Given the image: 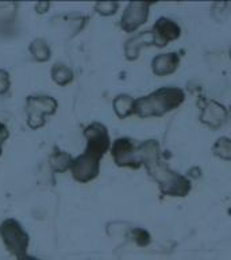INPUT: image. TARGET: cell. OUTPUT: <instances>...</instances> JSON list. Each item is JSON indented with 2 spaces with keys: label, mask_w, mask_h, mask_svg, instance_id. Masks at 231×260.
Masks as SVG:
<instances>
[{
  "label": "cell",
  "mask_w": 231,
  "mask_h": 260,
  "mask_svg": "<svg viewBox=\"0 0 231 260\" xmlns=\"http://www.w3.org/2000/svg\"><path fill=\"white\" fill-rule=\"evenodd\" d=\"M214 153L224 160H231V140L228 138H219L212 148Z\"/></svg>",
  "instance_id": "e0dca14e"
},
{
  "label": "cell",
  "mask_w": 231,
  "mask_h": 260,
  "mask_svg": "<svg viewBox=\"0 0 231 260\" xmlns=\"http://www.w3.org/2000/svg\"><path fill=\"white\" fill-rule=\"evenodd\" d=\"M52 77L58 85H66L73 80V72L62 64H56L52 68Z\"/></svg>",
  "instance_id": "2e32d148"
},
{
  "label": "cell",
  "mask_w": 231,
  "mask_h": 260,
  "mask_svg": "<svg viewBox=\"0 0 231 260\" xmlns=\"http://www.w3.org/2000/svg\"><path fill=\"white\" fill-rule=\"evenodd\" d=\"M0 236L10 253L18 257L26 255L30 237L16 219L8 218L3 221L0 225Z\"/></svg>",
  "instance_id": "3957f363"
},
{
  "label": "cell",
  "mask_w": 231,
  "mask_h": 260,
  "mask_svg": "<svg viewBox=\"0 0 231 260\" xmlns=\"http://www.w3.org/2000/svg\"><path fill=\"white\" fill-rule=\"evenodd\" d=\"M73 158L70 154L56 149L52 157V170L56 171V172H65L66 170H70Z\"/></svg>",
  "instance_id": "5bb4252c"
},
{
  "label": "cell",
  "mask_w": 231,
  "mask_h": 260,
  "mask_svg": "<svg viewBox=\"0 0 231 260\" xmlns=\"http://www.w3.org/2000/svg\"><path fill=\"white\" fill-rule=\"evenodd\" d=\"M137 164H145L149 174L158 182L161 191L170 197H184L189 192V180L177 175L160 160V146L154 140L143 142L135 148Z\"/></svg>",
  "instance_id": "6da1fadb"
},
{
  "label": "cell",
  "mask_w": 231,
  "mask_h": 260,
  "mask_svg": "<svg viewBox=\"0 0 231 260\" xmlns=\"http://www.w3.org/2000/svg\"><path fill=\"white\" fill-rule=\"evenodd\" d=\"M153 72L157 76H165L173 73L178 67V57L176 53H166L154 57L153 60Z\"/></svg>",
  "instance_id": "7c38bea8"
},
{
  "label": "cell",
  "mask_w": 231,
  "mask_h": 260,
  "mask_svg": "<svg viewBox=\"0 0 231 260\" xmlns=\"http://www.w3.org/2000/svg\"><path fill=\"white\" fill-rule=\"evenodd\" d=\"M84 136L87 138V148L84 152L100 160L111 145L107 127L99 122H93L85 127Z\"/></svg>",
  "instance_id": "5b68a950"
},
{
  "label": "cell",
  "mask_w": 231,
  "mask_h": 260,
  "mask_svg": "<svg viewBox=\"0 0 231 260\" xmlns=\"http://www.w3.org/2000/svg\"><path fill=\"white\" fill-rule=\"evenodd\" d=\"M149 7V3H130L122 16V28L129 32L137 30L147 19Z\"/></svg>",
  "instance_id": "52a82bcc"
},
{
  "label": "cell",
  "mask_w": 231,
  "mask_h": 260,
  "mask_svg": "<svg viewBox=\"0 0 231 260\" xmlns=\"http://www.w3.org/2000/svg\"><path fill=\"white\" fill-rule=\"evenodd\" d=\"M226 115V110L222 105H219L216 102H210L206 109L203 110L200 119L212 129H218L224 123Z\"/></svg>",
  "instance_id": "30bf717a"
},
{
  "label": "cell",
  "mask_w": 231,
  "mask_h": 260,
  "mask_svg": "<svg viewBox=\"0 0 231 260\" xmlns=\"http://www.w3.org/2000/svg\"><path fill=\"white\" fill-rule=\"evenodd\" d=\"M134 105L135 101L129 95H119L113 99V110L119 118H126L130 114H134Z\"/></svg>",
  "instance_id": "4fadbf2b"
},
{
  "label": "cell",
  "mask_w": 231,
  "mask_h": 260,
  "mask_svg": "<svg viewBox=\"0 0 231 260\" xmlns=\"http://www.w3.org/2000/svg\"><path fill=\"white\" fill-rule=\"evenodd\" d=\"M149 45L164 46L160 38L156 36V32L143 31L141 34H138L137 37H134V38L127 41V44H126V56H127L129 60H134V58H137L139 49L142 46H149Z\"/></svg>",
  "instance_id": "9c48e42d"
},
{
  "label": "cell",
  "mask_w": 231,
  "mask_h": 260,
  "mask_svg": "<svg viewBox=\"0 0 231 260\" xmlns=\"http://www.w3.org/2000/svg\"><path fill=\"white\" fill-rule=\"evenodd\" d=\"M118 8L117 3H99L96 4V11L101 15H112Z\"/></svg>",
  "instance_id": "ac0fdd59"
},
{
  "label": "cell",
  "mask_w": 231,
  "mask_h": 260,
  "mask_svg": "<svg viewBox=\"0 0 231 260\" xmlns=\"http://www.w3.org/2000/svg\"><path fill=\"white\" fill-rule=\"evenodd\" d=\"M134 239L137 241L139 245H147L150 241V236L149 233L143 229H135L134 231Z\"/></svg>",
  "instance_id": "d6986e66"
},
{
  "label": "cell",
  "mask_w": 231,
  "mask_h": 260,
  "mask_svg": "<svg viewBox=\"0 0 231 260\" xmlns=\"http://www.w3.org/2000/svg\"><path fill=\"white\" fill-rule=\"evenodd\" d=\"M228 115H230V117H231V107H230V110H228Z\"/></svg>",
  "instance_id": "7402d4cb"
},
{
  "label": "cell",
  "mask_w": 231,
  "mask_h": 260,
  "mask_svg": "<svg viewBox=\"0 0 231 260\" xmlns=\"http://www.w3.org/2000/svg\"><path fill=\"white\" fill-rule=\"evenodd\" d=\"M57 101L52 96H28L26 101L27 125L31 129H40L45 125L46 117L56 113Z\"/></svg>",
  "instance_id": "277c9868"
},
{
  "label": "cell",
  "mask_w": 231,
  "mask_h": 260,
  "mask_svg": "<svg viewBox=\"0 0 231 260\" xmlns=\"http://www.w3.org/2000/svg\"><path fill=\"white\" fill-rule=\"evenodd\" d=\"M30 53L35 61H48L50 58V48L46 44V41L36 38L30 44Z\"/></svg>",
  "instance_id": "9a60e30c"
},
{
  "label": "cell",
  "mask_w": 231,
  "mask_h": 260,
  "mask_svg": "<svg viewBox=\"0 0 231 260\" xmlns=\"http://www.w3.org/2000/svg\"><path fill=\"white\" fill-rule=\"evenodd\" d=\"M10 137V132H8L7 126L0 122V156H2V148H3V144L6 142V140Z\"/></svg>",
  "instance_id": "ffe728a7"
},
{
  "label": "cell",
  "mask_w": 231,
  "mask_h": 260,
  "mask_svg": "<svg viewBox=\"0 0 231 260\" xmlns=\"http://www.w3.org/2000/svg\"><path fill=\"white\" fill-rule=\"evenodd\" d=\"M184 101V92L180 88H161L147 96L139 98L134 105V114L139 117H161L170 110L176 109Z\"/></svg>",
  "instance_id": "7a4b0ae2"
},
{
  "label": "cell",
  "mask_w": 231,
  "mask_h": 260,
  "mask_svg": "<svg viewBox=\"0 0 231 260\" xmlns=\"http://www.w3.org/2000/svg\"><path fill=\"white\" fill-rule=\"evenodd\" d=\"M135 148L133 141L129 138H118L112 145V157L118 166L121 167H135Z\"/></svg>",
  "instance_id": "ba28073f"
},
{
  "label": "cell",
  "mask_w": 231,
  "mask_h": 260,
  "mask_svg": "<svg viewBox=\"0 0 231 260\" xmlns=\"http://www.w3.org/2000/svg\"><path fill=\"white\" fill-rule=\"evenodd\" d=\"M70 171H72L73 179L77 180V182H91V180H93L99 175V171H100V160H97L93 156L84 152L80 156H77L76 158H73Z\"/></svg>",
  "instance_id": "8992f818"
},
{
  "label": "cell",
  "mask_w": 231,
  "mask_h": 260,
  "mask_svg": "<svg viewBox=\"0 0 231 260\" xmlns=\"http://www.w3.org/2000/svg\"><path fill=\"white\" fill-rule=\"evenodd\" d=\"M154 32L162 44L166 45L169 41L177 40L180 37V27L174 23L173 20L160 18L154 24Z\"/></svg>",
  "instance_id": "8fae6325"
},
{
  "label": "cell",
  "mask_w": 231,
  "mask_h": 260,
  "mask_svg": "<svg viewBox=\"0 0 231 260\" xmlns=\"http://www.w3.org/2000/svg\"><path fill=\"white\" fill-rule=\"evenodd\" d=\"M18 260H40V259H36V257H32V256L24 255V256H22V257H18Z\"/></svg>",
  "instance_id": "44dd1931"
}]
</instances>
